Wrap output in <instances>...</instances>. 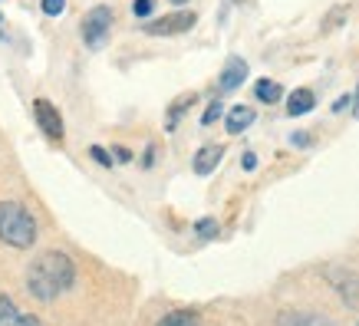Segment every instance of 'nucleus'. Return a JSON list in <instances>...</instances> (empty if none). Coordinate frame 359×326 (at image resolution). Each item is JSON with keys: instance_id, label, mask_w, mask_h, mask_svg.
Returning a JSON list of instances; mask_svg holds the SVG:
<instances>
[{"instance_id": "1", "label": "nucleus", "mask_w": 359, "mask_h": 326, "mask_svg": "<svg viewBox=\"0 0 359 326\" xmlns=\"http://www.w3.org/2000/svg\"><path fill=\"white\" fill-rule=\"evenodd\" d=\"M76 283V267L63 250H43L27 271V290L43 304H53Z\"/></svg>"}, {"instance_id": "2", "label": "nucleus", "mask_w": 359, "mask_h": 326, "mask_svg": "<svg viewBox=\"0 0 359 326\" xmlns=\"http://www.w3.org/2000/svg\"><path fill=\"white\" fill-rule=\"evenodd\" d=\"M0 240L17 250L33 247L36 240V221L17 201H0Z\"/></svg>"}, {"instance_id": "3", "label": "nucleus", "mask_w": 359, "mask_h": 326, "mask_svg": "<svg viewBox=\"0 0 359 326\" xmlns=\"http://www.w3.org/2000/svg\"><path fill=\"white\" fill-rule=\"evenodd\" d=\"M109 30H112V11L109 7H93V11L83 17V43L89 50H102V43L109 40Z\"/></svg>"}, {"instance_id": "4", "label": "nucleus", "mask_w": 359, "mask_h": 326, "mask_svg": "<svg viewBox=\"0 0 359 326\" xmlns=\"http://www.w3.org/2000/svg\"><path fill=\"white\" fill-rule=\"evenodd\" d=\"M195 13L191 11H182V13H168L162 20H149L145 23V33H152V36H175V33H185L195 27Z\"/></svg>"}, {"instance_id": "5", "label": "nucleus", "mask_w": 359, "mask_h": 326, "mask_svg": "<svg viewBox=\"0 0 359 326\" xmlns=\"http://www.w3.org/2000/svg\"><path fill=\"white\" fill-rule=\"evenodd\" d=\"M33 116H36V125L43 129L46 139H63V116L56 112V106L50 99H36L33 102Z\"/></svg>"}, {"instance_id": "6", "label": "nucleus", "mask_w": 359, "mask_h": 326, "mask_svg": "<svg viewBox=\"0 0 359 326\" xmlns=\"http://www.w3.org/2000/svg\"><path fill=\"white\" fill-rule=\"evenodd\" d=\"M277 326H333V320L313 310H280Z\"/></svg>"}, {"instance_id": "7", "label": "nucleus", "mask_w": 359, "mask_h": 326, "mask_svg": "<svg viewBox=\"0 0 359 326\" xmlns=\"http://www.w3.org/2000/svg\"><path fill=\"white\" fill-rule=\"evenodd\" d=\"M0 326H43L36 316L20 313V306L13 304L7 294H0Z\"/></svg>"}, {"instance_id": "8", "label": "nucleus", "mask_w": 359, "mask_h": 326, "mask_svg": "<svg viewBox=\"0 0 359 326\" xmlns=\"http://www.w3.org/2000/svg\"><path fill=\"white\" fill-rule=\"evenodd\" d=\"M244 79H248V63H244L241 56H231L218 76V89L221 93H231V89H238Z\"/></svg>"}, {"instance_id": "9", "label": "nucleus", "mask_w": 359, "mask_h": 326, "mask_svg": "<svg viewBox=\"0 0 359 326\" xmlns=\"http://www.w3.org/2000/svg\"><path fill=\"white\" fill-rule=\"evenodd\" d=\"M221 158H224V149H221V145H205L201 152H195L191 168H195V175H211L221 165Z\"/></svg>"}, {"instance_id": "10", "label": "nucleus", "mask_w": 359, "mask_h": 326, "mask_svg": "<svg viewBox=\"0 0 359 326\" xmlns=\"http://www.w3.org/2000/svg\"><path fill=\"white\" fill-rule=\"evenodd\" d=\"M254 119H257V116H254V109L250 106H234L228 116H224V125H228L231 135H241L244 129H250V122Z\"/></svg>"}, {"instance_id": "11", "label": "nucleus", "mask_w": 359, "mask_h": 326, "mask_svg": "<svg viewBox=\"0 0 359 326\" xmlns=\"http://www.w3.org/2000/svg\"><path fill=\"white\" fill-rule=\"evenodd\" d=\"M316 106V96H313V89H294L290 93V99H287V116H306L310 109Z\"/></svg>"}, {"instance_id": "12", "label": "nucleus", "mask_w": 359, "mask_h": 326, "mask_svg": "<svg viewBox=\"0 0 359 326\" xmlns=\"http://www.w3.org/2000/svg\"><path fill=\"white\" fill-rule=\"evenodd\" d=\"M254 96L261 99V102H267V106H273V102H280L283 99V86L280 83H273V79H261V83L254 86Z\"/></svg>"}, {"instance_id": "13", "label": "nucleus", "mask_w": 359, "mask_h": 326, "mask_svg": "<svg viewBox=\"0 0 359 326\" xmlns=\"http://www.w3.org/2000/svg\"><path fill=\"white\" fill-rule=\"evenodd\" d=\"M158 326H201V320H198V313H191V310H172L168 316L158 320Z\"/></svg>"}, {"instance_id": "14", "label": "nucleus", "mask_w": 359, "mask_h": 326, "mask_svg": "<svg viewBox=\"0 0 359 326\" xmlns=\"http://www.w3.org/2000/svg\"><path fill=\"white\" fill-rule=\"evenodd\" d=\"M191 102H195V96H182V99H178V102H175V106L168 109V119H165V129H168V132L178 129V119H182V112H185V109L191 106Z\"/></svg>"}, {"instance_id": "15", "label": "nucleus", "mask_w": 359, "mask_h": 326, "mask_svg": "<svg viewBox=\"0 0 359 326\" xmlns=\"http://www.w3.org/2000/svg\"><path fill=\"white\" fill-rule=\"evenodd\" d=\"M218 221L215 217H201V221H195V234L198 238H205V240H211V238H218Z\"/></svg>"}, {"instance_id": "16", "label": "nucleus", "mask_w": 359, "mask_h": 326, "mask_svg": "<svg viewBox=\"0 0 359 326\" xmlns=\"http://www.w3.org/2000/svg\"><path fill=\"white\" fill-rule=\"evenodd\" d=\"M221 112H224V106H221V99H211L205 109V116H201V125H215V122L221 119Z\"/></svg>"}, {"instance_id": "17", "label": "nucleus", "mask_w": 359, "mask_h": 326, "mask_svg": "<svg viewBox=\"0 0 359 326\" xmlns=\"http://www.w3.org/2000/svg\"><path fill=\"white\" fill-rule=\"evenodd\" d=\"M40 7H43L46 17H60L66 11V0H40Z\"/></svg>"}, {"instance_id": "18", "label": "nucleus", "mask_w": 359, "mask_h": 326, "mask_svg": "<svg viewBox=\"0 0 359 326\" xmlns=\"http://www.w3.org/2000/svg\"><path fill=\"white\" fill-rule=\"evenodd\" d=\"M132 13H135L139 20H145V17L152 13V0H135V4H132Z\"/></svg>"}, {"instance_id": "19", "label": "nucleus", "mask_w": 359, "mask_h": 326, "mask_svg": "<svg viewBox=\"0 0 359 326\" xmlns=\"http://www.w3.org/2000/svg\"><path fill=\"white\" fill-rule=\"evenodd\" d=\"M89 152H93V158H96L99 165H112V158H109V155H106V149H99V145H93Z\"/></svg>"}, {"instance_id": "20", "label": "nucleus", "mask_w": 359, "mask_h": 326, "mask_svg": "<svg viewBox=\"0 0 359 326\" xmlns=\"http://www.w3.org/2000/svg\"><path fill=\"white\" fill-rule=\"evenodd\" d=\"M112 152H116V158H119V162H129V158H132V152H129V149H122V145H119V149H112Z\"/></svg>"}, {"instance_id": "21", "label": "nucleus", "mask_w": 359, "mask_h": 326, "mask_svg": "<svg viewBox=\"0 0 359 326\" xmlns=\"http://www.w3.org/2000/svg\"><path fill=\"white\" fill-rule=\"evenodd\" d=\"M290 142H294V145H310V135H300V132H297V135H290Z\"/></svg>"}, {"instance_id": "22", "label": "nucleus", "mask_w": 359, "mask_h": 326, "mask_svg": "<svg viewBox=\"0 0 359 326\" xmlns=\"http://www.w3.org/2000/svg\"><path fill=\"white\" fill-rule=\"evenodd\" d=\"M244 168H248V172H250V168H257V158H254V155H244Z\"/></svg>"}, {"instance_id": "23", "label": "nucleus", "mask_w": 359, "mask_h": 326, "mask_svg": "<svg viewBox=\"0 0 359 326\" xmlns=\"http://www.w3.org/2000/svg\"><path fill=\"white\" fill-rule=\"evenodd\" d=\"M353 99H356V102H353V116L359 119V89H356V96H353Z\"/></svg>"}, {"instance_id": "24", "label": "nucleus", "mask_w": 359, "mask_h": 326, "mask_svg": "<svg viewBox=\"0 0 359 326\" xmlns=\"http://www.w3.org/2000/svg\"><path fill=\"white\" fill-rule=\"evenodd\" d=\"M172 4H185V0H172Z\"/></svg>"}]
</instances>
